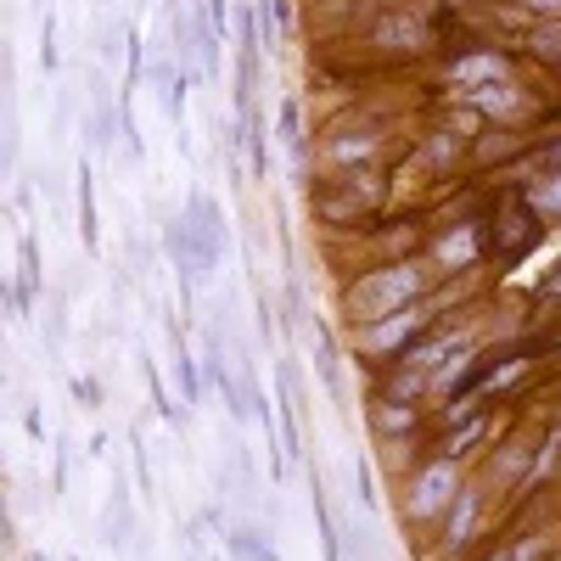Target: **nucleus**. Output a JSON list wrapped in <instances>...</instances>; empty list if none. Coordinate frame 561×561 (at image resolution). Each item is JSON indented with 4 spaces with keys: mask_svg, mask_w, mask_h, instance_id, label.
I'll return each instance as SVG.
<instances>
[{
    "mask_svg": "<svg viewBox=\"0 0 561 561\" xmlns=\"http://www.w3.org/2000/svg\"><path fill=\"white\" fill-rule=\"evenodd\" d=\"M528 51H534V57L561 62V23H539V28L528 34Z\"/></svg>",
    "mask_w": 561,
    "mask_h": 561,
    "instance_id": "nucleus-18",
    "label": "nucleus"
},
{
    "mask_svg": "<svg viewBox=\"0 0 561 561\" xmlns=\"http://www.w3.org/2000/svg\"><path fill=\"white\" fill-rule=\"evenodd\" d=\"M539 298H545V304H556V298H561V264H556V275H545V280H539Z\"/></svg>",
    "mask_w": 561,
    "mask_h": 561,
    "instance_id": "nucleus-23",
    "label": "nucleus"
},
{
    "mask_svg": "<svg viewBox=\"0 0 561 561\" xmlns=\"http://www.w3.org/2000/svg\"><path fill=\"white\" fill-rule=\"evenodd\" d=\"M455 494H460V483H455V460H449V455H433V460L410 478V517H415V523L438 517V511L455 505Z\"/></svg>",
    "mask_w": 561,
    "mask_h": 561,
    "instance_id": "nucleus-4",
    "label": "nucleus"
},
{
    "mask_svg": "<svg viewBox=\"0 0 561 561\" xmlns=\"http://www.w3.org/2000/svg\"><path fill=\"white\" fill-rule=\"evenodd\" d=\"M39 62H45V73L57 68V23H51V12H45V34H39Z\"/></svg>",
    "mask_w": 561,
    "mask_h": 561,
    "instance_id": "nucleus-21",
    "label": "nucleus"
},
{
    "mask_svg": "<svg viewBox=\"0 0 561 561\" xmlns=\"http://www.w3.org/2000/svg\"><path fill=\"white\" fill-rule=\"evenodd\" d=\"M421 293H427V264L399 259V264H382V270H365L354 287L343 293V309H348L354 325H377V320L410 309Z\"/></svg>",
    "mask_w": 561,
    "mask_h": 561,
    "instance_id": "nucleus-1",
    "label": "nucleus"
},
{
    "mask_svg": "<svg viewBox=\"0 0 561 561\" xmlns=\"http://www.w3.org/2000/svg\"><path fill=\"white\" fill-rule=\"evenodd\" d=\"M309 332H314V370L325 377V388H337V354H332V337H325V325H320V320L309 325Z\"/></svg>",
    "mask_w": 561,
    "mask_h": 561,
    "instance_id": "nucleus-16",
    "label": "nucleus"
},
{
    "mask_svg": "<svg viewBox=\"0 0 561 561\" xmlns=\"http://www.w3.org/2000/svg\"><path fill=\"white\" fill-rule=\"evenodd\" d=\"M466 102H472L483 118H517L528 102L517 96V84L511 79H500V84H478V90H466Z\"/></svg>",
    "mask_w": 561,
    "mask_h": 561,
    "instance_id": "nucleus-9",
    "label": "nucleus"
},
{
    "mask_svg": "<svg viewBox=\"0 0 561 561\" xmlns=\"http://www.w3.org/2000/svg\"><path fill=\"white\" fill-rule=\"evenodd\" d=\"M225 550L237 556V561H280L275 545H270L264 534H248V528H242V534H225Z\"/></svg>",
    "mask_w": 561,
    "mask_h": 561,
    "instance_id": "nucleus-14",
    "label": "nucleus"
},
{
    "mask_svg": "<svg viewBox=\"0 0 561 561\" xmlns=\"http://www.w3.org/2000/svg\"><path fill=\"white\" fill-rule=\"evenodd\" d=\"M449 7H460V0H449Z\"/></svg>",
    "mask_w": 561,
    "mask_h": 561,
    "instance_id": "nucleus-28",
    "label": "nucleus"
},
{
    "mask_svg": "<svg viewBox=\"0 0 561 561\" xmlns=\"http://www.w3.org/2000/svg\"><path fill=\"white\" fill-rule=\"evenodd\" d=\"M427 325H433V314L421 309V304H410V309H399V314H388V320H377V325H359V354H370V359L399 354V359H404Z\"/></svg>",
    "mask_w": 561,
    "mask_h": 561,
    "instance_id": "nucleus-3",
    "label": "nucleus"
},
{
    "mask_svg": "<svg viewBox=\"0 0 561 561\" xmlns=\"http://www.w3.org/2000/svg\"><path fill=\"white\" fill-rule=\"evenodd\" d=\"M158 90H163V113H169V118H180V113H185V68H174Z\"/></svg>",
    "mask_w": 561,
    "mask_h": 561,
    "instance_id": "nucleus-19",
    "label": "nucleus"
},
{
    "mask_svg": "<svg viewBox=\"0 0 561 561\" xmlns=\"http://www.w3.org/2000/svg\"><path fill=\"white\" fill-rule=\"evenodd\" d=\"M370 427H377L382 438H404L410 427H415V404L410 399H377V404H370Z\"/></svg>",
    "mask_w": 561,
    "mask_h": 561,
    "instance_id": "nucleus-10",
    "label": "nucleus"
},
{
    "mask_svg": "<svg viewBox=\"0 0 561 561\" xmlns=\"http://www.w3.org/2000/svg\"><path fill=\"white\" fill-rule=\"evenodd\" d=\"M28 561H51V556H28Z\"/></svg>",
    "mask_w": 561,
    "mask_h": 561,
    "instance_id": "nucleus-27",
    "label": "nucleus"
},
{
    "mask_svg": "<svg viewBox=\"0 0 561 561\" xmlns=\"http://www.w3.org/2000/svg\"><path fill=\"white\" fill-rule=\"evenodd\" d=\"M523 197H528V208L539 219H561V169H545L539 180H528Z\"/></svg>",
    "mask_w": 561,
    "mask_h": 561,
    "instance_id": "nucleus-11",
    "label": "nucleus"
},
{
    "mask_svg": "<svg viewBox=\"0 0 561 561\" xmlns=\"http://www.w3.org/2000/svg\"><path fill=\"white\" fill-rule=\"evenodd\" d=\"M505 73H511V62H505L500 51H466V57H455V62H449V84H455V90L500 84Z\"/></svg>",
    "mask_w": 561,
    "mask_h": 561,
    "instance_id": "nucleus-5",
    "label": "nucleus"
},
{
    "mask_svg": "<svg viewBox=\"0 0 561 561\" xmlns=\"http://www.w3.org/2000/svg\"><path fill=\"white\" fill-rule=\"evenodd\" d=\"M511 152H523V135H511V129H500V140H478V163L511 158Z\"/></svg>",
    "mask_w": 561,
    "mask_h": 561,
    "instance_id": "nucleus-20",
    "label": "nucleus"
},
{
    "mask_svg": "<svg viewBox=\"0 0 561 561\" xmlns=\"http://www.w3.org/2000/svg\"><path fill=\"white\" fill-rule=\"evenodd\" d=\"M73 393H79V399H84V404H90V410H96V404H102V382H79V388H73Z\"/></svg>",
    "mask_w": 561,
    "mask_h": 561,
    "instance_id": "nucleus-25",
    "label": "nucleus"
},
{
    "mask_svg": "<svg viewBox=\"0 0 561 561\" xmlns=\"http://www.w3.org/2000/svg\"><path fill=\"white\" fill-rule=\"evenodd\" d=\"M208 23L225 34V23H230V7H225V0H208Z\"/></svg>",
    "mask_w": 561,
    "mask_h": 561,
    "instance_id": "nucleus-24",
    "label": "nucleus"
},
{
    "mask_svg": "<svg viewBox=\"0 0 561 561\" xmlns=\"http://www.w3.org/2000/svg\"><path fill=\"white\" fill-rule=\"evenodd\" d=\"M79 237H84L90 253H96V242H102V219H96V180H90V163H79Z\"/></svg>",
    "mask_w": 561,
    "mask_h": 561,
    "instance_id": "nucleus-12",
    "label": "nucleus"
},
{
    "mask_svg": "<svg viewBox=\"0 0 561 561\" xmlns=\"http://www.w3.org/2000/svg\"><path fill=\"white\" fill-rule=\"evenodd\" d=\"M325 163H370L382 152V135L377 129H337V135H325Z\"/></svg>",
    "mask_w": 561,
    "mask_h": 561,
    "instance_id": "nucleus-8",
    "label": "nucleus"
},
{
    "mask_svg": "<svg viewBox=\"0 0 561 561\" xmlns=\"http://www.w3.org/2000/svg\"><path fill=\"white\" fill-rule=\"evenodd\" d=\"M174 377L185 382V399H192V404H203V382H197V365H192V354L180 348V332H174Z\"/></svg>",
    "mask_w": 561,
    "mask_h": 561,
    "instance_id": "nucleus-17",
    "label": "nucleus"
},
{
    "mask_svg": "<svg viewBox=\"0 0 561 561\" xmlns=\"http://www.w3.org/2000/svg\"><path fill=\"white\" fill-rule=\"evenodd\" d=\"M478 505H483V489L460 483L455 505L444 511V550H460L466 539H472V528H478Z\"/></svg>",
    "mask_w": 561,
    "mask_h": 561,
    "instance_id": "nucleus-7",
    "label": "nucleus"
},
{
    "mask_svg": "<svg viewBox=\"0 0 561 561\" xmlns=\"http://www.w3.org/2000/svg\"><path fill=\"white\" fill-rule=\"evenodd\" d=\"M483 561H517V556H511V550H505V545H494V550H489V556H483Z\"/></svg>",
    "mask_w": 561,
    "mask_h": 561,
    "instance_id": "nucleus-26",
    "label": "nucleus"
},
{
    "mask_svg": "<svg viewBox=\"0 0 561 561\" xmlns=\"http://www.w3.org/2000/svg\"><path fill=\"white\" fill-rule=\"evenodd\" d=\"M309 203H314V214H320L325 225H359L365 214H377L382 180L370 174V169H348V174H337V180H325Z\"/></svg>",
    "mask_w": 561,
    "mask_h": 561,
    "instance_id": "nucleus-2",
    "label": "nucleus"
},
{
    "mask_svg": "<svg viewBox=\"0 0 561 561\" xmlns=\"http://www.w3.org/2000/svg\"><path fill=\"white\" fill-rule=\"evenodd\" d=\"M84 129H90V147H96V152H107V147H113V135H118V118H113V107H107L102 96L90 102V124H84Z\"/></svg>",
    "mask_w": 561,
    "mask_h": 561,
    "instance_id": "nucleus-15",
    "label": "nucleus"
},
{
    "mask_svg": "<svg viewBox=\"0 0 561 561\" xmlns=\"http://www.w3.org/2000/svg\"><path fill=\"white\" fill-rule=\"evenodd\" d=\"M370 45H382V51H421V45H427V23L415 12H388L370 28Z\"/></svg>",
    "mask_w": 561,
    "mask_h": 561,
    "instance_id": "nucleus-6",
    "label": "nucleus"
},
{
    "mask_svg": "<svg viewBox=\"0 0 561 561\" xmlns=\"http://www.w3.org/2000/svg\"><path fill=\"white\" fill-rule=\"evenodd\" d=\"M517 7L528 18H539V23H561V0H517Z\"/></svg>",
    "mask_w": 561,
    "mask_h": 561,
    "instance_id": "nucleus-22",
    "label": "nucleus"
},
{
    "mask_svg": "<svg viewBox=\"0 0 561 561\" xmlns=\"http://www.w3.org/2000/svg\"><path fill=\"white\" fill-rule=\"evenodd\" d=\"M280 147L304 163V102H298V96L280 102Z\"/></svg>",
    "mask_w": 561,
    "mask_h": 561,
    "instance_id": "nucleus-13",
    "label": "nucleus"
}]
</instances>
